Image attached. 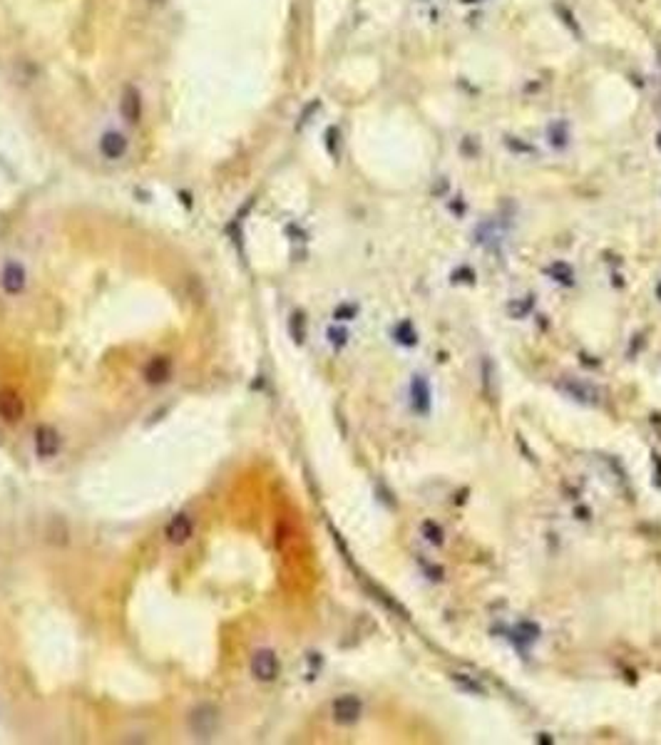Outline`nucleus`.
<instances>
[{"instance_id": "obj_14", "label": "nucleus", "mask_w": 661, "mask_h": 745, "mask_svg": "<svg viewBox=\"0 0 661 745\" xmlns=\"http://www.w3.org/2000/svg\"><path fill=\"white\" fill-rule=\"evenodd\" d=\"M547 273H550L555 281L559 283H572L574 281V271H572L569 263H552L550 268H547Z\"/></svg>"}, {"instance_id": "obj_18", "label": "nucleus", "mask_w": 661, "mask_h": 745, "mask_svg": "<svg viewBox=\"0 0 661 745\" xmlns=\"http://www.w3.org/2000/svg\"><path fill=\"white\" fill-rule=\"evenodd\" d=\"M291 333H293V338H296L298 343H301L303 336H306V326H303L301 313H293V316H291Z\"/></svg>"}, {"instance_id": "obj_5", "label": "nucleus", "mask_w": 661, "mask_h": 745, "mask_svg": "<svg viewBox=\"0 0 661 745\" xmlns=\"http://www.w3.org/2000/svg\"><path fill=\"white\" fill-rule=\"evenodd\" d=\"M119 114L127 124H137L142 119V97L132 84H127L119 94Z\"/></svg>"}, {"instance_id": "obj_3", "label": "nucleus", "mask_w": 661, "mask_h": 745, "mask_svg": "<svg viewBox=\"0 0 661 745\" xmlns=\"http://www.w3.org/2000/svg\"><path fill=\"white\" fill-rule=\"evenodd\" d=\"M251 673L253 678L263 680V683H268V680H273L278 675V658L273 651L263 649V651H256L251 658Z\"/></svg>"}, {"instance_id": "obj_12", "label": "nucleus", "mask_w": 661, "mask_h": 745, "mask_svg": "<svg viewBox=\"0 0 661 745\" xmlns=\"http://www.w3.org/2000/svg\"><path fill=\"white\" fill-rule=\"evenodd\" d=\"M169 375H172V360L164 355L152 358V360L147 363V368H144V377H147V382H152V385L169 380Z\"/></svg>"}, {"instance_id": "obj_23", "label": "nucleus", "mask_w": 661, "mask_h": 745, "mask_svg": "<svg viewBox=\"0 0 661 745\" xmlns=\"http://www.w3.org/2000/svg\"><path fill=\"white\" fill-rule=\"evenodd\" d=\"M356 311H358L356 306H338L336 308V318H338V321H348V318L356 316Z\"/></svg>"}, {"instance_id": "obj_6", "label": "nucleus", "mask_w": 661, "mask_h": 745, "mask_svg": "<svg viewBox=\"0 0 661 745\" xmlns=\"http://www.w3.org/2000/svg\"><path fill=\"white\" fill-rule=\"evenodd\" d=\"M361 713L363 705L356 695H341V698L333 700V718H336V723L351 725L361 718Z\"/></svg>"}, {"instance_id": "obj_11", "label": "nucleus", "mask_w": 661, "mask_h": 745, "mask_svg": "<svg viewBox=\"0 0 661 745\" xmlns=\"http://www.w3.org/2000/svg\"><path fill=\"white\" fill-rule=\"evenodd\" d=\"M192 531H194L192 519H189L187 514H177L167 524V539L172 541V544H184V541L192 536Z\"/></svg>"}, {"instance_id": "obj_17", "label": "nucleus", "mask_w": 661, "mask_h": 745, "mask_svg": "<svg viewBox=\"0 0 661 745\" xmlns=\"http://www.w3.org/2000/svg\"><path fill=\"white\" fill-rule=\"evenodd\" d=\"M532 311V298H525V301H510L507 303V313L512 318H522Z\"/></svg>"}, {"instance_id": "obj_15", "label": "nucleus", "mask_w": 661, "mask_h": 745, "mask_svg": "<svg viewBox=\"0 0 661 745\" xmlns=\"http://www.w3.org/2000/svg\"><path fill=\"white\" fill-rule=\"evenodd\" d=\"M395 338H398V343H403V346H415V343H417V333L413 331V323H410V321H403L400 326L395 328Z\"/></svg>"}, {"instance_id": "obj_19", "label": "nucleus", "mask_w": 661, "mask_h": 745, "mask_svg": "<svg viewBox=\"0 0 661 745\" xmlns=\"http://www.w3.org/2000/svg\"><path fill=\"white\" fill-rule=\"evenodd\" d=\"M422 531L427 534V539L432 541V544H442V529L437 524H432V522H425L422 524Z\"/></svg>"}, {"instance_id": "obj_1", "label": "nucleus", "mask_w": 661, "mask_h": 745, "mask_svg": "<svg viewBox=\"0 0 661 745\" xmlns=\"http://www.w3.org/2000/svg\"><path fill=\"white\" fill-rule=\"evenodd\" d=\"M127 149H129V139L124 137L122 132H117V129H107V132L99 137V154H102L104 159H109V162L122 159L124 154H127Z\"/></svg>"}, {"instance_id": "obj_2", "label": "nucleus", "mask_w": 661, "mask_h": 745, "mask_svg": "<svg viewBox=\"0 0 661 745\" xmlns=\"http://www.w3.org/2000/svg\"><path fill=\"white\" fill-rule=\"evenodd\" d=\"M25 283H28V273H25V266L18 261H8L3 268V273H0V286H3V291L8 293V296H18V293H23Z\"/></svg>"}, {"instance_id": "obj_9", "label": "nucleus", "mask_w": 661, "mask_h": 745, "mask_svg": "<svg viewBox=\"0 0 661 745\" xmlns=\"http://www.w3.org/2000/svg\"><path fill=\"white\" fill-rule=\"evenodd\" d=\"M25 412V405L20 400V395L15 390H3L0 392V417L5 422H18Z\"/></svg>"}, {"instance_id": "obj_7", "label": "nucleus", "mask_w": 661, "mask_h": 745, "mask_svg": "<svg viewBox=\"0 0 661 745\" xmlns=\"http://www.w3.org/2000/svg\"><path fill=\"white\" fill-rule=\"evenodd\" d=\"M60 450V435L53 425L35 427V452L40 457H53Z\"/></svg>"}, {"instance_id": "obj_20", "label": "nucleus", "mask_w": 661, "mask_h": 745, "mask_svg": "<svg viewBox=\"0 0 661 745\" xmlns=\"http://www.w3.org/2000/svg\"><path fill=\"white\" fill-rule=\"evenodd\" d=\"M482 365H485V385H487V392H490V395H495V365H492V360H485Z\"/></svg>"}, {"instance_id": "obj_22", "label": "nucleus", "mask_w": 661, "mask_h": 745, "mask_svg": "<svg viewBox=\"0 0 661 745\" xmlns=\"http://www.w3.org/2000/svg\"><path fill=\"white\" fill-rule=\"evenodd\" d=\"M328 338H331L333 346H343V343H346V338H348V333L341 331V328H331V331H328Z\"/></svg>"}, {"instance_id": "obj_8", "label": "nucleus", "mask_w": 661, "mask_h": 745, "mask_svg": "<svg viewBox=\"0 0 661 745\" xmlns=\"http://www.w3.org/2000/svg\"><path fill=\"white\" fill-rule=\"evenodd\" d=\"M559 390L567 392V395H569L572 400L584 402V405H594L596 397H599V392H596L594 387L586 385V382L574 380V377H567V380H562V382H559Z\"/></svg>"}, {"instance_id": "obj_10", "label": "nucleus", "mask_w": 661, "mask_h": 745, "mask_svg": "<svg viewBox=\"0 0 661 745\" xmlns=\"http://www.w3.org/2000/svg\"><path fill=\"white\" fill-rule=\"evenodd\" d=\"M410 397H413V407H415V412L430 410V382L425 380V375H413Z\"/></svg>"}, {"instance_id": "obj_13", "label": "nucleus", "mask_w": 661, "mask_h": 745, "mask_svg": "<svg viewBox=\"0 0 661 745\" xmlns=\"http://www.w3.org/2000/svg\"><path fill=\"white\" fill-rule=\"evenodd\" d=\"M450 678L457 683V688L462 690V693H470V695H485V688H482L477 680H472L470 675L465 673H450Z\"/></svg>"}, {"instance_id": "obj_16", "label": "nucleus", "mask_w": 661, "mask_h": 745, "mask_svg": "<svg viewBox=\"0 0 661 745\" xmlns=\"http://www.w3.org/2000/svg\"><path fill=\"white\" fill-rule=\"evenodd\" d=\"M547 137H550V144H552V147H557V149H559V147H567V139H569V137H567V129H564V124H562V122H555V124H552L550 132H547Z\"/></svg>"}, {"instance_id": "obj_4", "label": "nucleus", "mask_w": 661, "mask_h": 745, "mask_svg": "<svg viewBox=\"0 0 661 745\" xmlns=\"http://www.w3.org/2000/svg\"><path fill=\"white\" fill-rule=\"evenodd\" d=\"M189 725H192V733L199 738H209V735L217 730V708L212 705H199L189 715Z\"/></svg>"}, {"instance_id": "obj_21", "label": "nucleus", "mask_w": 661, "mask_h": 745, "mask_svg": "<svg viewBox=\"0 0 661 745\" xmlns=\"http://www.w3.org/2000/svg\"><path fill=\"white\" fill-rule=\"evenodd\" d=\"M517 631H520V634H527L525 639H530V641H535L537 636H540V629H537L535 624H530V621H525V624L517 626Z\"/></svg>"}]
</instances>
